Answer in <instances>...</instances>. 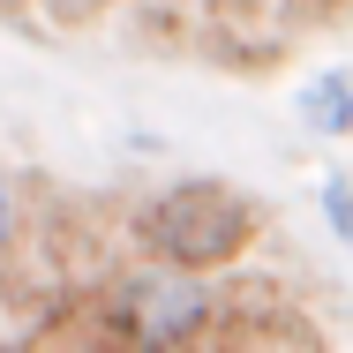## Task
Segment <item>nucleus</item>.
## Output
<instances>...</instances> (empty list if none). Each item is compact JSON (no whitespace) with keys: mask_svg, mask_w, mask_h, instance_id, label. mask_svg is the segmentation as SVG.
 <instances>
[{"mask_svg":"<svg viewBox=\"0 0 353 353\" xmlns=\"http://www.w3.org/2000/svg\"><path fill=\"white\" fill-rule=\"evenodd\" d=\"M143 241L158 263L181 271H225L248 241H256V203L233 196L225 181H181L143 211Z\"/></svg>","mask_w":353,"mask_h":353,"instance_id":"f257e3e1","label":"nucleus"},{"mask_svg":"<svg viewBox=\"0 0 353 353\" xmlns=\"http://www.w3.org/2000/svg\"><path fill=\"white\" fill-rule=\"evenodd\" d=\"M113 316H121V346H203L218 323V301L196 285V271H181V263H165V271H136V279H121L113 293Z\"/></svg>","mask_w":353,"mask_h":353,"instance_id":"f03ea898","label":"nucleus"},{"mask_svg":"<svg viewBox=\"0 0 353 353\" xmlns=\"http://www.w3.org/2000/svg\"><path fill=\"white\" fill-rule=\"evenodd\" d=\"M301 121H308L316 136H346L353 128V83L346 75H316V83L301 90Z\"/></svg>","mask_w":353,"mask_h":353,"instance_id":"7ed1b4c3","label":"nucleus"},{"mask_svg":"<svg viewBox=\"0 0 353 353\" xmlns=\"http://www.w3.org/2000/svg\"><path fill=\"white\" fill-rule=\"evenodd\" d=\"M323 211H331V225H339V241H353V188H346V181L323 188Z\"/></svg>","mask_w":353,"mask_h":353,"instance_id":"20e7f679","label":"nucleus"},{"mask_svg":"<svg viewBox=\"0 0 353 353\" xmlns=\"http://www.w3.org/2000/svg\"><path fill=\"white\" fill-rule=\"evenodd\" d=\"M285 8H293V23H316V15H339L346 0H285Z\"/></svg>","mask_w":353,"mask_h":353,"instance_id":"39448f33","label":"nucleus"},{"mask_svg":"<svg viewBox=\"0 0 353 353\" xmlns=\"http://www.w3.org/2000/svg\"><path fill=\"white\" fill-rule=\"evenodd\" d=\"M8 241H15V188L0 181V248H8Z\"/></svg>","mask_w":353,"mask_h":353,"instance_id":"423d86ee","label":"nucleus"},{"mask_svg":"<svg viewBox=\"0 0 353 353\" xmlns=\"http://www.w3.org/2000/svg\"><path fill=\"white\" fill-rule=\"evenodd\" d=\"M0 8H23V0H0Z\"/></svg>","mask_w":353,"mask_h":353,"instance_id":"0eeeda50","label":"nucleus"}]
</instances>
